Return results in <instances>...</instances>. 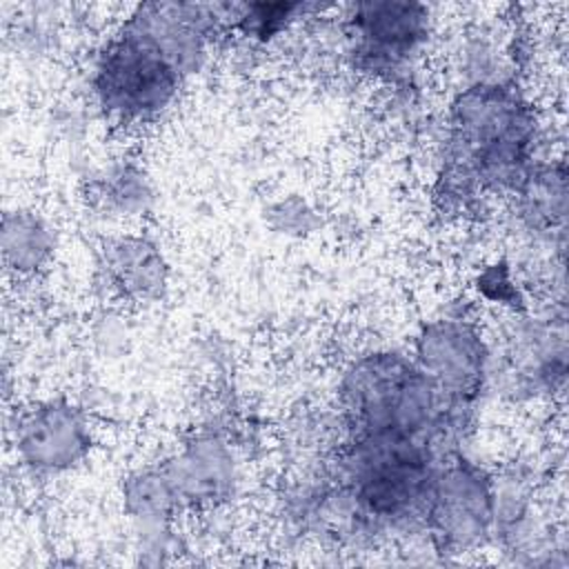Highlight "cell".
Listing matches in <instances>:
<instances>
[{
	"label": "cell",
	"mask_w": 569,
	"mask_h": 569,
	"mask_svg": "<svg viewBox=\"0 0 569 569\" xmlns=\"http://www.w3.org/2000/svg\"><path fill=\"white\" fill-rule=\"evenodd\" d=\"M345 433H407L462 449L478 411L447 402L409 351L376 347L356 353L338 373L336 405Z\"/></svg>",
	"instance_id": "2"
},
{
	"label": "cell",
	"mask_w": 569,
	"mask_h": 569,
	"mask_svg": "<svg viewBox=\"0 0 569 569\" xmlns=\"http://www.w3.org/2000/svg\"><path fill=\"white\" fill-rule=\"evenodd\" d=\"M93 207L113 220L133 222L144 218L156 200L151 178L133 160H116L89 182Z\"/></svg>",
	"instance_id": "14"
},
{
	"label": "cell",
	"mask_w": 569,
	"mask_h": 569,
	"mask_svg": "<svg viewBox=\"0 0 569 569\" xmlns=\"http://www.w3.org/2000/svg\"><path fill=\"white\" fill-rule=\"evenodd\" d=\"M267 222L282 236L307 238L320 227V213L302 196H284L269 204Z\"/></svg>",
	"instance_id": "16"
},
{
	"label": "cell",
	"mask_w": 569,
	"mask_h": 569,
	"mask_svg": "<svg viewBox=\"0 0 569 569\" xmlns=\"http://www.w3.org/2000/svg\"><path fill=\"white\" fill-rule=\"evenodd\" d=\"M518 233L536 247V256H565L567 167L562 158L542 153L507 198Z\"/></svg>",
	"instance_id": "11"
},
{
	"label": "cell",
	"mask_w": 569,
	"mask_h": 569,
	"mask_svg": "<svg viewBox=\"0 0 569 569\" xmlns=\"http://www.w3.org/2000/svg\"><path fill=\"white\" fill-rule=\"evenodd\" d=\"M11 445L18 465L33 478L51 480L87 462L96 445L89 411L67 398H40L16 411Z\"/></svg>",
	"instance_id": "9"
},
{
	"label": "cell",
	"mask_w": 569,
	"mask_h": 569,
	"mask_svg": "<svg viewBox=\"0 0 569 569\" xmlns=\"http://www.w3.org/2000/svg\"><path fill=\"white\" fill-rule=\"evenodd\" d=\"M342 58L351 71L409 89L436 33L429 4L409 0H362L340 9Z\"/></svg>",
	"instance_id": "6"
},
{
	"label": "cell",
	"mask_w": 569,
	"mask_h": 569,
	"mask_svg": "<svg viewBox=\"0 0 569 569\" xmlns=\"http://www.w3.org/2000/svg\"><path fill=\"white\" fill-rule=\"evenodd\" d=\"M445 451L436 440L407 433H345L327 471L353 498L378 542L422 536L431 478Z\"/></svg>",
	"instance_id": "3"
},
{
	"label": "cell",
	"mask_w": 569,
	"mask_h": 569,
	"mask_svg": "<svg viewBox=\"0 0 569 569\" xmlns=\"http://www.w3.org/2000/svg\"><path fill=\"white\" fill-rule=\"evenodd\" d=\"M411 358L449 405L478 411L487 398L489 336L467 311H445L420 322Z\"/></svg>",
	"instance_id": "8"
},
{
	"label": "cell",
	"mask_w": 569,
	"mask_h": 569,
	"mask_svg": "<svg viewBox=\"0 0 569 569\" xmlns=\"http://www.w3.org/2000/svg\"><path fill=\"white\" fill-rule=\"evenodd\" d=\"M487 396L509 405H540L565 396L567 313L562 300L502 311V322L487 329Z\"/></svg>",
	"instance_id": "4"
},
{
	"label": "cell",
	"mask_w": 569,
	"mask_h": 569,
	"mask_svg": "<svg viewBox=\"0 0 569 569\" xmlns=\"http://www.w3.org/2000/svg\"><path fill=\"white\" fill-rule=\"evenodd\" d=\"M322 4L309 2H233L231 31L253 44H269L311 16H316Z\"/></svg>",
	"instance_id": "15"
},
{
	"label": "cell",
	"mask_w": 569,
	"mask_h": 569,
	"mask_svg": "<svg viewBox=\"0 0 569 569\" xmlns=\"http://www.w3.org/2000/svg\"><path fill=\"white\" fill-rule=\"evenodd\" d=\"M187 78L124 22L96 49L87 71L91 104L113 127L142 129L178 100Z\"/></svg>",
	"instance_id": "5"
},
{
	"label": "cell",
	"mask_w": 569,
	"mask_h": 569,
	"mask_svg": "<svg viewBox=\"0 0 569 569\" xmlns=\"http://www.w3.org/2000/svg\"><path fill=\"white\" fill-rule=\"evenodd\" d=\"M58 233L51 220L33 207H13L2 216L0 251L7 273L16 278H36L53 260Z\"/></svg>",
	"instance_id": "13"
},
{
	"label": "cell",
	"mask_w": 569,
	"mask_h": 569,
	"mask_svg": "<svg viewBox=\"0 0 569 569\" xmlns=\"http://www.w3.org/2000/svg\"><path fill=\"white\" fill-rule=\"evenodd\" d=\"M162 462L184 513L218 511L238 491V447L224 427H198Z\"/></svg>",
	"instance_id": "10"
},
{
	"label": "cell",
	"mask_w": 569,
	"mask_h": 569,
	"mask_svg": "<svg viewBox=\"0 0 569 569\" xmlns=\"http://www.w3.org/2000/svg\"><path fill=\"white\" fill-rule=\"evenodd\" d=\"M422 536L442 558H460L491 547L493 480L491 467L465 449L445 453L429 485Z\"/></svg>",
	"instance_id": "7"
},
{
	"label": "cell",
	"mask_w": 569,
	"mask_h": 569,
	"mask_svg": "<svg viewBox=\"0 0 569 569\" xmlns=\"http://www.w3.org/2000/svg\"><path fill=\"white\" fill-rule=\"evenodd\" d=\"M542 153V120L520 82L456 87L438 136L436 202L465 216L507 200Z\"/></svg>",
	"instance_id": "1"
},
{
	"label": "cell",
	"mask_w": 569,
	"mask_h": 569,
	"mask_svg": "<svg viewBox=\"0 0 569 569\" xmlns=\"http://www.w3.org/2000/svg\"><path fill=\"white\" fill-rule=\"evenodd\" d=\"M169 273L164 251L147 233L120 231L107 236L98 249V284L113 302H158L169 289Z\"/></svg>",
	"instance_id": "12"
}]
</instances>
